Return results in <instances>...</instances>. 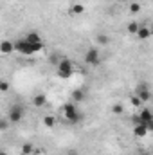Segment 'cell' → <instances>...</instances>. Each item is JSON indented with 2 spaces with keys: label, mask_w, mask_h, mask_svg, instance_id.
<instances>
[{
  "label": "cell",
  "mask_w": 153,
  "mask_h": 155,
  "mask_svg": "<svg viewBox=\"0 0 153 155\" xmlns=\"http://www.w3.org/2000/svg\"><path fill=\"white\" fill-rule=\"evenodd\" d=\"M119 2H126V0H119Z\"/></svg>",
  "instance_id": "484cf974"
},
{
  "label": "cell",
  "mask_w": 153,
  "mask_h": 155,
  "mask_svg": "<svg viewBox=\"0 0 153 155\" xmlns=\"http://www.w3.org/2000/svg\"><path fill=\"white\" fill-rule=\"evenodd\" d=\"M137 124H146L148 130H153V116L150 108H142L137 116Z\"/></svg>",
  "instance_id": "8992f818"
},
{
  "label": "cell",
  "mask_w": 153,
  "mask_h": 155,
  "mask_svg": "<svg viewBox=\"0 0 153 155\" xmlns=\"http://www.w3.org/2000/svg\"><path fill=\"white\" fill-rule=\"evenodd\" d=\"M85 13V5L83 4H72L70 5V15H83Z\"/></svg>",
  "instance_id": "5bb4252c"
},
{
  "label": "cell",
  "mask_w": 153,
  "mask_h": 155,
  "mask_svg": "<svg viewBox=\"0 0 153 155\" xmlns=\"http://www.w3.org/2000/svg\"><path fill=\"white\" fill-rule=\"evenodd\" d=\"M13 45H15V51L20 52V54H24V56H31V54H34V52L43 51V41L29 43V41H25V38L18 40V41H13Z\"/></svg>",
  "instance_id": "6da1fadb"
},
{
  "label": "cell",
  "mask_w": 153,
  "mask_h": 155,
  "mask_svg": "<svg viewBox=\"0 0 153 155\" xmlns=\"http://www.w3.org/2000/svg\"><path fill=\"white\" fill-rule=\"evenodd\" d=\"M135 96L142 101V103H148L151 99V92H150V85L148 83H139L135 87Z\"/></svg>",
  "instance_id": "5b68a950"
},
{
  "label": "cell",
  "mask_w": 153,
  "mask_h": 155,
  "mask_svg": "<svg viewBox=\"0 0 153 155\" xmlns=\"http://www.w3.org/2000/svg\"><path fill=\"white\" fill-rule=\"evenodd\" d=\"M144 155H148V153H144Z\"/></svg>",
  "instance_id": "4316f807"
},
{
  "label": "cell",
  "mask_w": 153,
  "mask_h": 155,
  "mask_svg": "<svg viewBox=\"0 0 153 155\" xmlns=\"http://www.w3.org/2000/svg\"><path fill=\"white\" fill-rule=\"evenodd\" d=\"M5 126H7V124H5V121H2V119H0V130H4Z\"/></svg>",
  "instance_id": "cb8c5ba5"
},
{
  "label": "cell",
  "mask_w": 153,
  "mask_h": 155,
  "mask_svg": "<svg viewBox=\"0 0 153 155\" xmlns=\"http://www.w3.org/2000/svg\"><path fill=\"white\" fill-rule=\"evenodd\" d=\"M72 99L76 101V103H81V101H85V90H81V88H77L72 92Z\"/></svg>",
  "instance_id": "9a60e30c"
},
{
  "label": "cell",
  "mask_w": 153,
  "mask_h": 155,
  "mask_svg": "<svg viewBox=\"0 0 153 155\" xmlns=\"http://www.w3.org/2000/svg\"><path fill=\"white\" fill-rule=\"evenodd\" d=\"M11 52H15V45H13V41H9V40H2V41H0V54H11Z\"/></svg>",
  "instance_id": "ba28073f"
},
{
  "label": "cell",
  "mask_w": 153,
  "mask_h": 155,
  "mask_svg": "<svg viewBox=\"0 0 153 155\" xmlns=\"http://www.w3.org/2000/svg\"><path fill=\"white\" fill-rule=\"evenodd\" d=\"M33 103H34V107H45V105H47V97H45V94H36L34 99H33Z\"/></svg>",
  "instance_id": "4fadbf2b"
},
{
  "label": "cell",
  "mask_w": 153,
  "mask_h": 155,
  "mask_svg": "<svg viewBox=\"0 0 153 155\" xmlns=\"http://www.w3.org/2000/svg\"><path fill=\"white\" fill-rule=\"evenodd\" d=\"M130 11H132L133 15H137V13L141 11V4H139V2H132V4H130Z\"/></svg>",
  "instance_id": "44dd1931"
},
{
  "label": "cell",
  "mask_w": 153,
  "mask_h": 155,
  "mask_svg": "<svg viewBox=\"0 0 153 155\" xmlns=\"http://www.w3.org/2000/svg\"><path fill=\"white\" fill-rule=\"evenodd\" d=\"M56 67H58L56 74H58V78H60V79H69V78L74 74L72 61H70V60H67V58H61V60L56 63Z\"/></svg>",
  "instance_id": "7a4b0ae2"
},
{
  "label": "cell",
  "mask_w": 153,
  "mask_h": 155,
  "mask_svg": "<svg viewBox=\"0 0 153 155\" xmlns=\"http://www.w3.org/2000/svg\"><path fill=\"white\" fill-rule=\"evenodd\" d=\"M96 43L97 45H101V47H105V45H110V36L108 35H96Z\"/></svg>",
  "instance_id": "8fae6325"
},
{
  "label": "cell",
  "mask_w": 153,
  "mask_h": 155,
  "mask_svg": "<svg viewBox=\"0 0 153 155\" xmlns=\"http://www.w3.org/2000/svg\"><path fill=\"white\" fill-rule=\"evenodd\" d=\"M135 36H139V40H148L151 36V31H150V27H144V25H139V31H137V35Z\"/></svg>",
  "instance_id": "30bf717a"
},
{
  "label": "cell",
  "mask_w": 153,
  "mask_h": 155,
  "mask_svg": "<svg viewBox=\"0 0 153 155\" xmlns=\"http://www.w3.org/2000/svg\"><path fill=\"white\" fill-rule=\"evenodd\" d=\"M22 153L24 155L34 153V144H33V143H24V144H22Z\"/></svg>",
  "instance_id": "2e32d148"
},
{
  "label": "cell",
  "mask_w": 153,
  "mask_h": 155,
  "mask_svg": "<svg viewBox=\"0 0 153 155\" xmlns=\"http://www.w3.org/2000/svg\"><path fill=\"white\" fill-rule=\"evenodd\" d=\"M0 155H7V153H5V152H0Z\"/></svg>",
  "instance_id": "d4e9b609"
},
{
  "label": "cell",
  "mask_w": 153,
  "mask_h": 155,
  "mask_svg": "<svg viewBox=\"0 0 153 155\" xmlns=\"http://www.w3.org/2000/svg\"><path fill=\"white\" fill-rule=\"evenodd\" d=\"M148 128H146V124H135V128H133V135L137 137V139H142V137H146L148 135Z\"/></svg>",
  "instance_id": "9c48e42d"
},
{
  "label": "cell",
  "mask_w": 153,
  "mask_h": 155,
  "mask_svg": "<svg viewBox=\"0 0 153 155\" xmlns=\"http://www.w3.org/2000/svg\"><path fill=\"white\" fill-rule=\"evenodd\" d=\"M126 29H128L130 35H137V31H139V22H130Z\"/></svg>",
  "instance_id": "d6986e66"
},
{
  "label": "cell",
  "mask_w": 153,
  "mask_h": 155,
  "mask_svg": "<svg viewBox=\"0 0 153 155\" xmlns=\"http://www.w3.org/2000/svg\"><path fill=\"white\" fill-rule=\"evenodd\" d=\"M130 105L135 107V108H139V107H142V101H141L137 96H132V97H130Z\"/></svg>",
  "instance_id": "ffe728a7"
},
{
  "label": "cell",
  "mask_w": 153,
  "mask_h": 155,
  "mask_svg": "<svg viewBox=\"0 0 153 155\" xmlns=\"http://www.w3.org/2000/svg\"><path fill=\"white\" fill-rule=\"evenodd\" d=\"M25 41H29V43H38V41H41V38H40V35L36 31H31V33L25 35Z\"/></svg>",
  "instance_id": "7c38bea8"
},
{
  "label": "cell",
  "mask_w": 153,
  "mask_h": 155,
  "mask_svg": "<svg viewBox=\"0 0 153 155\" xmlns=\"http://www.w3.org/2000/svg\"><path fill=\"white\" fill-rule=\"evenodd\" d=\"M112 114H115V116H122L124 114V105L122 103H115V105H112Z\"/></svg>",
  "instance_id": "e0dca14e"
},
{
  "label": "cell",
  "mask_w": 153,
  "mask_h": 155,
  "mask_svg": "<svg viewBox=\"0 0 153 155\" xmlns=\"http://www.w3.org/2000/svg\"><path fill=\"white\" fill-rule=\"evenodd\" d=\"M85 63L92 65V67H97L101 63V54H99V49L97 47H90L85 54Z\"/></svg>",
  "instance_id": "277c9868"
},
{
  "label": "cell",
  "mask_w": 153,
  "mask_h": 155,
  "mask_svg": "<svg viewBox=\"0 0 153 155\" xmlns=\"http://www.w3.org/2000/svg\"><path fill=\"white\" fill-rule=\"evenodd\" d=\"M22 117H24V110H22L20 107H13V108L9 110V123H11V124L20 123Z\"/></svg>",
  "instance_id": "52a82bcc"
},
{
  "label": "cell",
  "mask_w": 153,
  "mask_h": 155,
  "mask_svg": "<svg viewBox=\"0 0 153 155\" xmlns=\"http://www.w3.org/2000/svg\"><path fill=\"white\" fill-rule=\"evenodd\" d=\"M9 90V83L7 81H0V92H7Z\"/></svg>",
  "instance_id": "7402d4cb"
},
{
  "label": "cell",
  "mask_w": 153,
  "mask_h": 155,
  "mask_svg": "<svg viewBox=\"0 0 153 155\" xmlns=\"http://www.w3.org/2000/svg\"><path fill=\"white\" fill-rule=\"evenodd\" d=\"M67 155H79V153H77V150L70 148V150H67Z\"/></svg>",
  "instance_id": "603a6c76"
},
{
  "label": "cell",
  "mask_w": 153,
  "mask_h": 155,
  "mask_svg": "<svg viewBox=\"0 0 153 155\" xmlns=\"http://www.w3.org/2000/svg\"><path fill=\"white\" fill-rule=\"evenodd\" d=\"M43 124H45L47 128H54V126H56V117L54 116H45L43 117Z\"/></svg>",
  "instance_id": "ac0fdd59"
},
{
  "label": "cell",
  "mask_w": 153,
  "mask_h": 155,
  "mask_svg": "<svg viewBox=\"0 0 153 155\" xmlns=\"http://www.w3.org/2000/svg\"><path fill=\"white\" fill-rule=\"evenodd\" d=\"M63 116H65V119H67L70 124H77V123L83 119V114L77 112V108H76L74 103H65V105H63Z\"/></svg>",
  "instance_id": "3957f363"
}]
</instances>
